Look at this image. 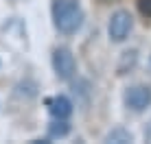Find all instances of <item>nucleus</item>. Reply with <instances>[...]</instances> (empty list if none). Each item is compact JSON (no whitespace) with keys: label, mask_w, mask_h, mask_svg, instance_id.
Masks as SVG:
<instances>
[{"label":"nucleus","mask_w":151,"mask_h":144,"mask_svg":"<svg viewBox=\"0 0 151 144\" xmlns=\"http://www.w3.org/2000/svg\"><path fill=\"white\" fill-rule=\"evenodd\" d=\"M53 68L61 81L72 79V74L77 70V61L68 48H55L53 50Z\"/></svg>","instance_id":"nucleus-3"},{"label":"nucleus","mask_w":151,"mask_h":144,"mask_svg":"<svg viewBox=\"0 0 151 144\" xmlns=\"http://www.w3.org/2000/svg\"><path fill=\"white\" fill-rule=\"evenodd\" d=\"M125 105L132 111H142L151 105V87L149 85H134L125 92Z\"/></svg>","instance_id":"nucleus-4"},{"label":"nucleus","mask_w":151,"mask_h":144,"mask_svg":"<svg viewBox=\"0 0 151 144\" xmlns=\"http://www.w3.org/2000/svg\"><path fill=\"white\" fill-rule=\"evenodd\" d=\"M107 142H118V144H125V142H132V133H127V131H123V129H114L107 133V138H105Z\"/></svg>","instance_id":"nucleus-7"},{"label":"nucleus","mask_w":151,"mask_h":144,"mask_svg":"<svg viewBox=\"0 0 151 144\" xmlns=\"http://www.w3.org/2000/svg\"><path fill=\"white\" fill-rule=\"evenodd\" d=\"M46 105H48V111L53 118H70L72 114V103L70 98H66V96H53V98L46 101Z\"/></svg>","instance_id":"nucleus-5"},{"label":"nucleus","mask_w":151,"mask_h":144,"mask_svg":"<svg viewBox=\"0 0 151 144\" xmlns=\"http://www.w3.org/2000/svg\"><path fill=\"white\" fill-rule=\"evenodd\" d=\"M138 11L145 18H151V0H138Z\"/></svg>","instance_id":"nucleus-8"},{"label":"nucleus","mask_w":151,"mask_h":144,"mask_svg":"<svg viewBox=\"0 0 151 144\" xmlns=\"http://www.w3.org/2000/svg\"><path fill=\"white\" fill-rule=\"evenodd\" d=\"M103 2H118V0H103Z\"/></svg>","instance_id":"nucleus-10"},{"label":"nucleus","mask_w":151,"mask_h":144,"mask_svg":"<svg viewBox=\"0 0 151 144\" xmlns=\"http://www.w3.org/2000/svg\"><path fill=\"white\" fill-rule=\"evenodd\" d=\"M132 29H134V18L129 11H116L110 20V26H107L110 37L114 42H125L132 33Z\"/></svg>","instance_id":"nucleus-2"},{"label":"nucleus","mask_w":151,"mask_h":144,"mask_svg":"<svg viewBox=\"0 0 151 144\" xmlns=\"http://www.w3.org/2000/svg\"><path fill=\"white\" fill-rule=\"evenodd\" d=\"M48 133H50V138H64L70 133V125L64 118H55V122H50V127H48Z\"/></svg>","instance_id":"nucleus-6"},{"label":"nucleus","mask_w":151,"mask_h":144,"mask_svg":"<svg viewBox=\"0 0 151 144\" xmlns=\"http://www.w3.org/2000/svg\"><path fill=\"white\" fill-rule=\"evenodd\" d=\"M53 22L59 33L72 35L83 24V11L77 0H55L53 2Z\"/></svg>","instance_id":"nucleus-1"},{"label":"nucleus","mask_w":151,"mask_h":144,"mask_svg":"<svg viewBox=\"0 0 151 144\" xmlns=\"http://www.w3.org/2000/svg\"><path fill=\"white\" fill-rule=\"evenodd\" d=\"M145 140L151 142V120L147 122V127H145Z\"/></svg>","instance_id":"nucleus-9"}]
</instances>
